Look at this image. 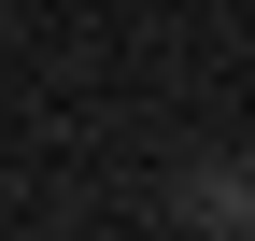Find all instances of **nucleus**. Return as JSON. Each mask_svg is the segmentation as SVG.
Wrapping results in <instances>:
<instances>
[{"label": "nucleus", "mask_w": 255, "mask_h": 241, "mask_svg": "<svg viewBox=\"0 0 255 241\" xmlns=\"http://www.w3.org/2000/svg\"><path fill=\"white\" fill-rule=\"evenodd\" d=\"M170 213H184V227H255V170H199Z\"/></svg>", "instance_id": "1"}]
</instances>
